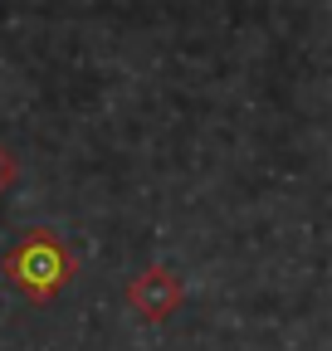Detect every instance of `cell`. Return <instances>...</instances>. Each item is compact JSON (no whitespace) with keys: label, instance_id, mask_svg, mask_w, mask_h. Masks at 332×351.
<instances>
[{"label":"cell","instance_id":"3","mask_svg":"<svg viewBox=\"0 0 332 351\" xmlns=\"http://www.w3.org/2000/svg\"><path fill=\"white\" fill-rule=\"evenodd\" d=\"M10 181H15V161H10L5 152H0V191H5Z\"/></svg>","mask_w":332,"mask_h":351},{"label":"cell","instance_id":"1","mask_svg":"<svg viewBox=\"0 0 332 351\" xmlns=\"http://www.w3.org/2000/svg\"><path fill=\"white\" fill-rule=\"evenodd\" d=\"M73 274H78L73 249H69V244H59L49 230L25 234V239L5 254V278H10L25 298H34V302H49V298H54Z\"/></svg>","mask_w":332,"mask_h":351},{"label":"cell","instance_id":"2","mask_svg":"<svg viewBox=\"0 0 332 351\" xmlns=\"http://www.w3.org/2000/svg\"><path fill=\"white\" fill-rule=\"evenodd\" d=\"M128 302H132V313L147 317V322H166L181 307V278L171 269H147L132 288H128Z\"/></svg>","mask_w":332,"mask_h":351}]
</instances>
